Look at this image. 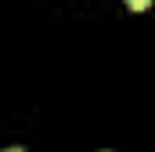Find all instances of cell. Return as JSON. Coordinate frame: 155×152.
I'll return each mask as SVG.
<instances>
[{
    "label": "cell",
    "mask_w": 155,
    "mask_h": 152,
    "mask_svg": "<svg viewBox=\"0 0 155 152\" xmlns=\"http://www.w3.org/2000/svg\"><path fill=\"white\" fill-rule=\"evenodd\" d=\"M126 4H130V7H134V11H144V7H148V4H152V0H126Z\"/></svg>",
    "instance_id": "cell-1"
},
{
    "label": "cell",
    "mask_w": 155,
    "mask_h": 152,
    "mask_svg": "<svg viewBox=\"0 0 155 152\" xmlns=\"http://www.w3.org/2000/svg\"><path fill=\"white\" fill-rule=\"evenodd\" d=\"M7 152H22V149H7Z\"/></svg>",
    "instance_id": "cell-2"
}]
</instances>
